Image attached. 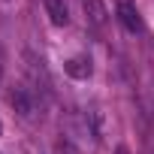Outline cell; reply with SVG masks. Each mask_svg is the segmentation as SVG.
<instances>
[{"mask_svg":"<svg viewBox=\"0 0 154 154\" xmlns=\"http://www.w3.org/2000/svg\"><path fill=\"white\" fill-rule=\"evenodd\" d=\"M9 103H12V109H15L24 121H33V118L39 115V100H36L33 88H27V85L12 88V91H9Z\"/></svg>","mask_w":154,"mask_h":154,"instance_id":"cell-1","label":"cell"},{"mask_svg":"<svg viewBox=\"0 0 154 154\" xmlns=\"http://www.w3.org/2000/svg\"><path fill=\"white\" fill-rule=\"evenodd\" d=\"M118 18L127 30H133V33L142 30V18H139V9H136L133 0H118Z\"/></svg>","mask_w":154,"mask_h":154,"instance_id":"cell-2","label":"cell"},{"mask_svg":"<svg viewBox=\"0 0 154 154\" xmlns=\"http://www.w3.org/2000/svg\"><path fill=\"white\" fill-rule=\"evenodd\" d=\"M63 69H66V75H69V79H88V75L94 72V66H91V57H85V54H75V57H69V60L63 63Z\"/></svg>","mask_w":154,"mask_h":154,"instance_id":"cell-3","label":"cell"},{"mask_svg":"<svg viewBox=\"0 0 154 154\" xmlns=\"http://www.w3.org/2000/svg\"><path fill=\"white\" fill-rule=\"evenodd\" d=\"M82 6H85V18L94 24V27H103L109 12H106V3L103 0H82Z\"/></svg>","mask_w":154,"mask_h":154,"instance_id":"cell-4","label":"cell"},{"mask_svg":"<svg viewBox=\"0 0 154 154\" xmlns=\"http://www.w3.org/2000/svg\"><path fill=\"white\" fill-rule=\"evenodd\" d=\"M45 15L51 18V24L63 27L69 21V9H66V0H45Z\"/></svg>","mask_w":154,"mask_h":154,"instance_id":"cell-5","label":"cell"},{"mask_svg":"<svg viewBox=\"0 0 154 154\" xmlns=\"http://www.w3.org/2000/svg\"><path fill=\"white\" fill-rule=\"evenodd\" d=\"M115 154H130V148H127V145H118V148H115Z\"/></svg>","mask_w":154,"mask_h":154,"instance_id":"cell-6","label":"cell"},{"mask_svg":"<svg viewBox=\"0 0 154 154\" xmlns=\"http://www.w3.org/2000/svg\"><path fill=\"white\" fill-rule=\"evenodd\" d=\"M0 133H3V124H0Z\"/></svg>","mask_w":154,"mask_h":154,"instance_id":"cell-7","label":"cell"}]
</instances>
